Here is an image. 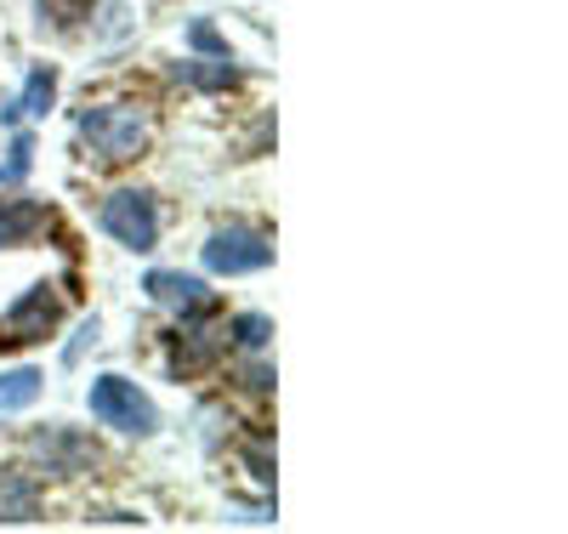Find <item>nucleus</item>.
<instances>
[{
  "instance_id": "13",
  "label": "nucleus",
  "mask_w": 568,
  "mask_h": 534,
  "mask_svg": "<svg viewBox=\"0 0 568 534\" xmlns=\"http://www.w3.org/2000/svg\"><path fill=\"white\" fill-rule=\"evenodd\" d=\"M85 7H91V0H40V18H52L58 29H74L85 18Z\"/></svg>"
},
{
  "instance_id": "7",
  "label": "nucleus",
  "mask_w": 568,
  "mask_h": 534,
  "mask_svg": "<svg viewBox=\"0 0 568 534\" xmlns=\"http://www.w3.org/2000/svg\"><path fill=\"white\" fill-rule=\"evenodd\" d=\"M149 296L165 302V308H182V313L211 308V290H205L194 273H149Z\"/></svg>"
},
{
  "instance_id": "14",
  "label": "nucleus",
  "mask_w": 568,
  "mask_h": 534,
  "mask_svg": "<svg viewBox=\"0 0 568 534\" xmlns=\"http://www.w3.org/2000/svg\"><path fill=\"white\" fill-rule=\"evenodd\" d=\"M233 335H240L245 347H267L273 324H267V319H256V313H245V319H233Z\"/></svg>"
},
{
  "instance_id": "1",
  "label": "nucleus",
  "mask_w": 568,
  "mask_h": 534,
  "mask_svg": "<svg viewBox=\"0 0 568 534\" xmlns=\"http://www.w3.org/2000/svg\"><path fill=\"white\" fill-rule=\"evenodd\" d=\"M80 142L91 154H103V160H136L142 154V142H149V120H142L136 109L125 103H103V109H85L80 114Z\"/></svg>"
},
{
  "instance_id": "9",
  "label": "nucleus",
  "mask_w": 568,
  "mask_h": 534,
  "mask_svg": "<svg viewBox=\"0 0 568 534\" xmlns=\"http://www.w3.org/2000/svg\"><path fill=\"white\" fill-rule=\"evenodd\" d=\"M34 506H40L34 477H23V472H0V523H29Z\"/></svg>"
},
{
  "instance_id": "16",
  "label": "nucleus",
  "mask_w": 568,
  "mask_h": 534,
  "mask_svg": "<svg viewBox=\"0 0 568 534\" xmlns=\"http://www.w3.org/2000/svg\"><path fill=\"white\" fill-rule=\"evenodd\" d=\"M29 160H34V142H29V137H18V142H12V165L0 171V182H18V177L29 171Z\"/></svg>"
},
{
  "instance_id": "8",
  "label": "nucleus",
  "mask_w": 568,
  "mask_h": 534,
  "mask_svg": "<svg viewBox=\"0 0 568 534\" xmlns=\"http://www.w3.org/2000/svg\"><path fill=\"white\" fill-rule=\"evenodd\" d=\"M45 228H52V211H40L29 200H0V245H29Z\"/></svg>"
},
{
  "instance_id": "11",
  "label": "nucleus",
  "mask_w": 568,
  "mask_h": 534,
  "mask_svg": "<svg viewBox=\"0 0 568 534\" xmlns=\"http://www.w3.org/2000/svg\"><path fill=\"white\" fill-rule=\"evenodd\" d=\"M40 399V370H12V375H0V415H12L23 404Z\"/></svg>"
},
{
  "instance_id": "15",
  "label": "nucleus",
  "mask_w": 568,
  "mask_h": 534,
  "mask_svg": "<svg viewBox=\"0 0 568 534\" xmlns=\"http://www.w3.org/2000/svg\"><path fill=\"white\" fill-rule=\"evenodd\" d=\"M187 40H194L200 52H211V58H227V40H222L211 23H194V29H187Z\"/></svg>"
},
{
  "instance_id": "12",
  "label": "nucleus",
  "mask_w": 568,
  "mask_h": 534,
  "mask_svg": "<svg viewBox=\"0 0 568 534\" xmlns=\"http://www.w3.org/2000/svg\"><path fill=\"white\" fill-rule=\"evenodd\" d=\"M176 74H182L187 85H205V91H222V85H233V69H227V58H222L216 69H200V63H176Z\"/></svg>"
},
{
  "instance_id": "5",
  "label": "nucleus",
  "mask_w": 568,
  "mask_h": 534,
  "mask_svg": "<svg viewBox=\"0 0 568 534\" xmlns=\"http://www.w3.org/2000/svg\"><path fill=\"white\" fill-rule=\"evenodd\" d=\"M58 313H63L58 296L45 284H34L29 296L7 313V342H40V335H52L58 330Z\"/></svg>"
},
{
  "instance_id": "3",
  "label": "nucleus",
  "mask_w": 568,
  "mask_h": 534,
  "mask_svg": "<svg viewBox=\"0 0 568 534\" xmlns=\"http://www.w3.org/2000/svg\"><path fill=\"white\" fill-rule=\"evenodd\" d=\"M98 222H103V233L120 239L125 251H154V239H160V211H154L149 193H136V188L103 200V216Z\"/></svg>"
},
{
  "instance_id": "2",
  "label": "nucleus",
  "mask_w": 568,
  "mask_h": 534,
  "mask_svg": "<svg viewBox=\"0 0 568 534\" xmlns=\"http://www.w3.org/2000/svg\"><path fill=\"white\" fill-rule=\"evenodd\" d=\"M91 415H98L103 426L131 432V439H149V432L160 426L149 393H136V381H125V375H98L91 381Z\"/></svg>"
},
{
  "instance_id": "10",
  "label": "nucleus",
  "mask_w": 568,
  "mask_h": 534,
  "mask_svg": "<svg viewBox=\"0 0 568 534\" xmlns=\"http://www.w3.org/2000/svg\"><path fill=\"white\" fill-rule=\"evenodd\" d=\"M52 91H58V74H52V69H45V63H40V69L29 74V85H23V97H18V103H12V109H7V120H12V114H45V109H52Z\"/></svg>"
},
{
  "instance_id": "4",
  "label": "nucleus",
  "mask_w": 568,
  "mask_h": 534,
  "mask_svg": "<svg viewBox=\"0 0 568 534\" xmlns=\"http://www.w3.org/2000/svg\"><path fill=\"white\" fill-rule=\"evenodd\" d=\"M273 262V245L262 233H251V228H222V233H211V245H205V268L211 273H256V268H267Z\"/></svg>"
},
{
  "instance_id": "6",
  "label": "nucleus",
  "mask_w": 568,
  "mask_h": 534,
  "mask_svg": "<svg viewBox=\"0 0 568 534\" xmlns=\"http://www.w3.org/2000/svg\"><path fill=\"white\" fill-rule=\"evenodd\" d=\"M34 455L52 466V472H80V466H98V450H91L85 439H74V432H40L34 439Z\"/></svg>"
}]
</instances>
